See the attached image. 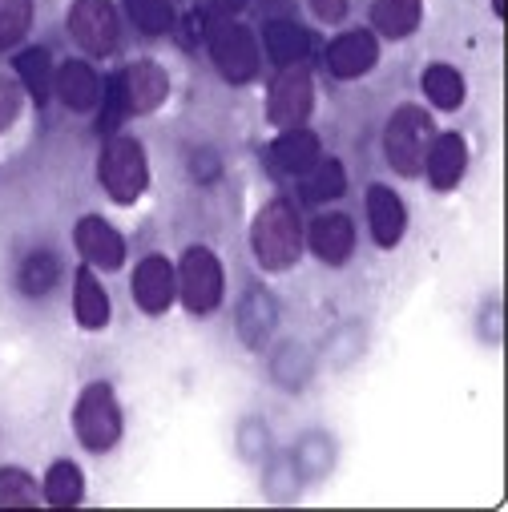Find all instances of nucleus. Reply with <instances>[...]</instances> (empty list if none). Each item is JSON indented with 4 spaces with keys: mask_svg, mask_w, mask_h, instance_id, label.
I'll use <instances>...</instances> for the list:
<instances>
[{
    "mask_svg": "<svg viewBox=\"0 0 508 512\" xmlns=\"http://www.w3.org/2000/svg\"><path fill=\"white\" fill-rule=\"evenodd\" d=\"M250 246H254V259H259L263 271H271V275L291 271L303 250V222H299L295 202H287V198L267 202L250 226Z\"/></svg>",
    "mask_w": 508,
    "mask_h": 512,
    "instance_id": "1",
    "label": "nucleus"
},
{
    "mask_svg": "<svg viewBox=\"0 0 508 512\" xmlns=\"http://www.w3.org/2000/svg\"><path fill=\"white\" fill-rule=\"evenodd\" d=\"M97 182L117 206H134L150 190V162L138 138H109L97 158Z\"/></svg>",
    "mask_w": 508,
    "mask_h": 512,
    "instance_id": "2",
    "label": "nucleus"
},
{
    "mask_svg": "<svg viewBox=\"0 0 508 512\" xmlns=\"http://www.w3.org/2000/svg\"><path fill=\"white\" fill-rule=\"evenodd\" d=\"M432 146V117L420 105H400L388 117V130H384V154L388 166L400 178H416L424 170V154Z\"/></svg>",
    "mask_w": 508,
    "mask_h": 512,
    "instance_id": "3",
    "label": "nucleus"
},
{
    "mask_svg": "<svg viewBox=\"0 0 508 512\" xmlns=\"http://www.w3.org/2000/svg\"><path fill=\"white\" fill-rule=\"evenodd\" d=\"M73 432H77L81 448H89V452H109L121 440V404L109 383H89L77 396Z\"/></svg>",
    "mask_w": 508,
    "mask_h": 512,
    "instance_id": "4",
    "label": "nucleus"
},
{
    "mask_svg": "<svg viewBox=\"0 0 508 512\" xmlns=\"http://www.w3.org/2000/svg\"><path fill=\"white\" fill-rule=\"evenodd\" d=\"M178 295L186 303L190 315H210L218 311L222 295H226V275L222 263L210 246H190L182 254V267H178Z\"/></svg>",
    "mask_w": 508,
    "mask_h": 512,
    "instance_id": "5",
    "label": "nucleus"
},
{
    "mask_svg": "<svg viewBox=\"0 0 508 512\" xmlns=\"http://www.w3.org/2000/svg\"><path fill=\"white\" fill-rule=\"evenodd\" d=\"M210 61L230 85H246L259 77V41L238 21H222L210 29Z\"/></svg>",
    "mask_w": 508,
    "mask_h": 512,
    "instance_id": "6",
    "label": "nucleus"
},
{
    "mask_svg": "<svg viewBox=\"0 0 508 512\" xmlns=\"http://www.w3.org/2000/svg\"><path fill=\"white\" fill-rule=\"evenodd\" d=\"M315 109V81L303 65H287L275 85H271V97H267V117L271 125H279V130H295V125H303Z\"/></svg>",
    "mask_w": 508,
    "mask_h": 512,
    "instance_id": "7",
    "label": "nucleus"
},
{
    "mask_svg": "<svg viewBox=\"0 0 508 512\" xmlns=\"http://www.w3.org/2000/svg\"><path fill=\"white\" fill-rule=\"evenodd\" d=\"M69 37L93 57L113 53L117 49V13L109 0H77L69 9Z\"/></svg>",
    "mask_w": 508,
    "mask_h": 512,
    "instance_id": "8",
    "label": "nucleus"
},
{
    "mask_svg": "<svg viewBox=\"0 0 508 512\" xmlns=\"http://www.w3.org/2000/svg\"><path fill=\"white\" fill-rule=\"evenodd\" d=\"M130 291L146 315H166L170 303L178 299V271L170 267L166 254H146L130 279Z\"/></svg>",
    "mask_w": 508,
    "mask_h": 512,
    "instance_id": "9",
    "label": "nucleus"
},
{
    "mask_svg": "<svg viewBox=\"0 0 508 512\" xmlns=\"http://www.w3.org/2000/svg\"><path fill=\"white\" fill-rule=\"evenodd\" d=\"M367 226H371L375 246H384V250H396L404 242V234H408V206L384 182H375L367 190Z\"/></svg>",
    "mask_w": 508,
    "mask_h": 512,
    "instance_id": "10",
    "label": "nucleus"
},
{
    "mask_svg": "<svg viewBox=\"0 0 508 512\" xmlns=\"http://www.w3.org/2000/svg\"><path fill=\"white\" fill-rule=\"evenodd\" d=\"M77 238V250L89 267H101V271H117L125 263V238L101 218V214H85L73 230Z\"/></svg>",
    "mask_w": 508,
    "mask_h": 512,
    "instance_id": "11",
    "label": "nucleus"
},
{
    "mask_svg": "<svg viewBox=\"0 0 508 512\" xmlns=\"http://www.w3.org/2000/svg\"><path fill=\"white\" fill-rule=\"evenodd\" d=\"M117 85H121V97L130 113H154L170 97V77L158 61H134L117 77Z\"/></svg>",
    "mask_w": 508,
    "mask_h": 512,
    "instance_id": "12",
    "label": "nucleus"
},
{
    "mask_svg": "<svg viewBox=\"0 0 508 512\" xmlns=\"http://www.w3.org/2000/svg\"><path fill=\"white\" fill-rule=\"evenodd\" d=\"M375 61H379V41L367 29H351L343 37H335L331 49H327V69L339 81H355V77L371 73Z\"/></svg>",
    "mask_w": 508,
    "mask_h": 512,
    "instance_id": "13",
    "label": "nucleus"
},
{
    "mask_svg": "<svg viewBox=\"0 0 508 512\" xmlns=\"http://www.w3.org/2000/svg\"><path fill=\"white\" fill-rule=\"evenodd\" d=\"M319 158H323V146H319V138L311 130H303V125H295V130H287L283 138H275L271 150H267V162L279 174H291V178L311 174Z\"/></svg>",
    "mask_w": 508,
    "mask_h": 512,
    "instance_id": "14",
    "label": "nucleus"
},
{
    "mask_svg": "<svg viewBox=\"0 0 508 512\" xmlns=\"http://www.w3.org/2000/svg\"><path fill=\"white\" fill-rule=\"evenodd\" d=\"M424 170H428V182H432V190H452L460 178H464V170H468V142L460 138V134H440V138H432V146H428V154H424Z\"/></svg>",
    "mask_w": 508,
    "mask_h": 512,
    "instance_id": "15",
    "label": "nucleus"
},
{
    "mask_svg": "<svg viewBox=\"0 0 508 512\" xmlns=\"http://www.w3.org/2000/svg\"><path fill=\"white\" fill-rule=\"evenodd\" d=\"M311 250L327 267H343L355 250V222L347 214H319L311 222Z\"/></svg>",
    "mask_w": 508,
    "mask_h": 512,
    "instance_id": "16",
    "label": "nucleus"
},
{
    "mask_svg": "<svg viewBox=\"0 0 508 512\" xmlns=\"http://www.w3.org/2000/svg\"><path fill=\"white\" fill-rule=\"evenodd\" d=\"M53 93L65 101V109L73 113H89L101 101V77L93 73V65L85 61H65L53 73Z\"/></svg>",
    "mask_w": 508,
    "mask_h": 512,
    "instance_id": "17",
    "label": "nucleus"
},
{
    "mask_svg": "<svg viewBox=\"0 0 508 512\" xmlns=\"http://www.w3.org/2000/svg\"><path fill=\"white\" fill-rule=\"evenodd\" d=\"M424 21V0H375L371 5V29L388 41H404Z\"/></svg>",
    "mask_w": 508,
    "mask_h": 512,
    "instance_id": "18",
    "label": "nucleus"
},
{
    "mask_svg": "<svg viewBox=\"0 0 508 512\" xmlns=\"http://www.w3.org/2000/svg\"><path fill=\"white\" fill-rule=\"evenodd\" d=\"M73 315L85 331H105L109 327V295H105V287L97 283V275L89 267H81L77 279H73Z\"/></svg>",
    "mask_w": 508,
    "mask_h": 512,
    "instance_id": "19",
    "label": "nucleus"
},
{
    "mask_svg": "<svg viewBox=\"0 0 508 512\" xmlns=\"http://www.w3.org/2000/svg\"><path fill=\"white\" fill-rule=\"evenodd\" d=\"M263 41H267V57H271L279 69L303 65V57H307V49H311L307 29H299L295 21H267Z\"/></svg>",
    "mask_w": 508,
    "mask_h": 512,
    "instance_id": "20",
    "label": "nucleus"
},
{
    "mask_svg": "<svg viewBox=\"0 0 508 512\" xmlns=\"http://www.w3.org/2000/svg\"><path fill=\"white\" fill-rule=\"evenodd\" d=\"M41 496L53 504V508H73L85 500V476L73 460H57L49 472H45V488Z\"/></svg>",
    "mask_w": 508,
    "mask_h": 512,
    "instance_id": "21",
    "label": "nucleus"
},
{
    "mask_svg": "<svg viewBox=\"0 0 508 512\" xmlns=\"http://www.w3.org/2000/svg\"><path fill=\"white\" fill-rule=\"evenodd\" d=\"M420 85H424L428 101H432L436 109H448V113L460 109V105H464V93H468L460 69H452V65H428L424 77H420Z\"/></svg>",
    "mask_w": 508,
    "mask_h": 512,
    "instance_id": "22",
    "label": "nucleus"
},
{
    "mask_svg": "<svg viewBox=\"0 0 508 512\" xmlns=\"http://www.w3.org/2000/svg\"><path fill=\"white\" fill-rule=\"evenodd\" d=\"M57 279H61V263H57L53 250H33V254H25L17 283H21V291H25L29 299L49 295V291L57 287Z\"/></svg>",
    "mask_w": 508,
    "mask_h": 512,
    "instance_id": "23",
    "label": "nucleus"
},
{
    "mask_svg": "<svg viewBox=\"0 0 508 512\" xmlns=\"http://www.w3.org/2000/svg\"><path fill=\"white\" fill-rule=\"evenodd\" d=\"M17 77L25 81V89L33 93L37 105L49 101V93H53V61H49L45 49H25L17 57Z\"/></svg>",
    "mask_w": 508,
    "mask_h": 512,
    "instance_id": "24",
    "label": "nucleus"
},
{
    "mask_svg": "<svg viewBox=\"0 0 508 512\" xmlns=\"http://www.w3.org/2000/svg\"><path fill=\"white\" fill-rule=\"evenodd\" d=\"M303 178H307V202H331V198H343L347 190V174L335 158H319L315 170Z\"/></svg>",
    "mask_w": 508,
    "mask_h": 512,
    "instance_id": "25",
    "label": "nucleus"
},
{
    "mask_svg": "<svg viewBox=\"0 0 508 512\" xmlns=\"http://www.w3.org/2000/svg\"><path fill=\"white\" fill-rule=\"evenodd\" d=\"M125 9H130V21H134L146 37H162V33L174 29L170 0H125Z\"/></svg>",
    "mask_w": 508,
    "mask_h": 512,
    "instance_id": "26",
    "label": "nucleus"
},
{
    "mask_svg": "<svg viewBox=\"0 0 508 512\" xmlns=\"http://www.w3.org/2000/svg\"><path fill=\"white\" fill-rule=\"evenodd\" d=\"M33 29V0H0V49L17 45Z\"/></svg>",
    "mask_w": 508,
    "mask_h": 512,
    "instance_id": "27",
    "label": "nucleus"
},
{
    "mask_svg": "<svg viewBox=\"0 0 508 512\" xmlns=\"http://www.w3.org/2000/svg\"><path fill=\"white\" fill-rule=\"evenodd\" d=\"M5 504H41V488L25 468H0V508Z\"/></svg>",
    "mask_w": 508,
    "mask_h": 512,
    "instance_id": "28",
    "label": "nucleus"
},
{
    "mask_svg": "<svg viewBox=\"0 0 508 512\" xmlns=\"http://www.w3.org/2000/svg\"><path fill=\"white\" fill-rule=\"evenodd\" d=\"M17 113H21V89H17V81H9L0 73V134L17 121Z\"/></svg>",
    "mask_w": 508,
    "mask_h": 512,
    "instance_id": "29",
    "label": "nucleus"
},
{
    "mask_svg": "<svg viewBox=\"0 0 508 512\" xmlns=\"http://www.w3.org/2000/svg\"><path fill=\"white\" fill-rule=\"evenodd\" d=\"M311 13L319 21H327V25H335V21L347 17V0H311Z\"/></svg>",
    "mask_w": 508,
    "mask_h": 512,
    "instance_id": "30",
    "label": "nucleus"
},
{
    "mask_svg": "<svg viewBox=\"0 0 508 512\" xmlns=\"http://www.w3.org/2000/svg\"><path fill=\"white\" fill-rule=\"evenodd\" d=\"M492 13H496V17H504V0H492Z\"/></svg>",
    "mask_w": 508,
    "mask_h": 512,
    "instance_id": "31",
    "label": "nucleus"
}]
</instances>
